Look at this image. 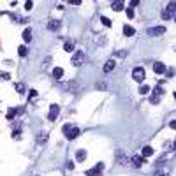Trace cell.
I'll return each instance as SVG.
<instances>
[{"instance_id": "cell-7", "label": "cell", "mask_w": 176, "mask_h": 176, "mask_svg": "<svg viewBox=\"0 0 176 176\" xmlns=\"http://www.w3.org/2000/svg\"><path fill=\"white\" fill-rule=\"evenodd\" d=\"M48 30H51V32L60 30V21H58V19H50V23H48Z\"/></svg>"}, {"instance_id": "cell-28", "label": "cell", "mask_w": 176, "mask_h": 176, "mask_svg": "<svg viewBox=\"0 0 176 176\" xmlns=\"http://www.w3.org/2000/svg\"><path fill=\"white\" fill-rule=\"evenodd\" d=\"M160 16H162V19H171V18H173V16H171V14H169V12H167L166 9L162 11V14H160Z\"/></svg>"}, {"instance_id": "cell-8", "label": "cell", "mask_w": 176, "mask_h": 176, "mask_svg": "<svg viewBox=\"0 0 176 176\" xmlns=\"http://www.w3.org/2000/svg\"><path fill=\"white\" fill-rule=\"evenodd\" d=\"M153 71H155L157 74H164L166 72V65L162 62H155V63H153Z\"/></svg>"}, {"instance_id": "cell-14", "label": "cell", "mask_w": 176, "mask_h": 176, "mask_svg": "<svg viewBox=\"0 0 176 176\" xmlns=\"http://www.w3.org/2000/svg\"><path fill=\"white\" fill-rule=\"evenodd\" d=\"M23 41H25V42H30V41H32V30H30V28H25V30H23Z\"/></svg>"}, {"instance_id": "cell-3", "label": "cell", "mask_w": 176, "mask_h": 176, "mask_svg": "<svg viewBox=\"0 0 176 176\" xmlns=\"http://www.w3.org/2000/svg\"><path fill=\"white\" fill-rule=\"evenodd\" d=\"M83 62H85V53H83V51H76V53L72 55V65L79 67Z\"/></svg>"}, {"instance_id": "cell-5", "label": "cell", "mask_w": 176, "mask_h": 176, "mask_svg": "<svg viewBox=\"0 0 176 176\" xmlns=\"http://www.w3.org/2000/svg\"><path fill=\"white\" fill-rule=\"evenodd\" d=\"M79 134H81V130H79L78 127H71L67 132H65V136H67V139H76V138H79Z\"/></svg>"}, {"instance_id": "cell-39", "label": "cell", "mask_w": 176, "mask_h": 176, "mask_svg": "<svg viewBox=\"0 0 176 176\" xmlns=\"http://www.w3.org/2000/svg\"><path fill=\"white\" fill-rule=\"evenodd\" d=\"M169 127H171V129H176V120H173V122L169 123Z\"/></svg>"}, {"instance_id": "cell-26", "label": "cell", "mask_w": 176, "mask_h": 176, "mask_svg": "<svg viewBox=\"0 0 176 176\" xmlns=\"http://www.w3.org/2000/svg\"><path fill=\"white\" fill-rule=\"evenodd\" d=\"M150 102H151V104H159V102H160V97L151 95V97H150Z\"/></svg>"}, {"instance_id": "cell-29", "label": "cell", "mask_w": 176, "mask_h": 176, "mask_svg": "<svg viewBox=\"0 0 176 176\" xmlns=\"http://www.w3.org/2000/svg\"><path fill=\"white\" fill-rule=\"evenodd\" d=\"M32 7H34V2H32V0H27V2H25V9H27V11H30Z\"/></svg>"}, {"instance_id": "cell-35", "label": "cell", "mask_w": 176, "mask_h": 176, "mask_svg": "<svg viewBox=\"0 0 176 176\" xmlns=\"http://www.w3.org/2000/svg\"><path fill=\"white\" fill-rule=\"evenodd\" d=\"M71 127H72V125H69V123H67V125H63V127H62V132H63V134H65V132H67V130H69Z\"/></svg>"}, {"instance_id": "cell-22", "label": "cell", "mask_w": 176, "mask_h": 176, "mask_svg": "<svg viewBox=\"0 0 176 176\" xmlns=\"http://www.w3.org/2000/svg\"><path fill=\"white\" fill-rule=\"evenodd\" d=\"M166 11H167V12H169V14L173 16V14L176 12V4H174V2H171V4H169V7H167Z\"/></svg>"}, {"instance_id": "cell-31", "label": "cell", "mask_w": 176, "mask_h": 176, "mask_svg": "<svg viewBox=\"0 0 176 176\" xmlns=\"http://www.w3.org/2000/svg\"><path fill=\"white\" fill-rule=\"evenodd\" d=\"M125 11H127V16H129V18H134V9L129 7V9H125Z\"/></svg>"}, {"instance_id": "cell-33", "label": "cell", "mask_w": 176, "mask_h": 176, "mask_svg": "<svg viewBox=\"0 0 176 176\" xmlns=\"http://www.w3.org/2000/svg\"><path fill=\"white\" fill-rule=\"evenodd\" d=\"M19 136H21L19 130H14V132H12V138H14V139H19Z\"/></svg>"}, {"instance_id": "cell-17", "label": "cell", "mask_w": 176, "mask_h": 176, "mask_svg": "<svg viewBox=\"0 0 176 176\" xmlns=\"http://www.w3.org/2000/svg\"><path fill=\"white\" fill-rule=\"evenodd\" d=\"M85 159H86V151H85V150H78V153H76V160L83 162Z\"/></svg>"}, {"instance_id": "cell-36", "label": "cell", "mask_w": 176, "mask_h": 176, "mask_svg": "<svg viewBox=\"0 0 176 176\" xmlns=\"http://www.w3.org/2000/svg\"><path fill=\"white\" fill-rule=\"evenodd\" d=\"M23 111H25L23 107H16V115H23Z\"/></svg>"}, {"instance_id": "cell-27", "label": "cell", "mask_w": 176, "mask_h": 176, "mask_svg": "<svg viewBox=\"0 0 176 176\" xmlns=\"http://www.w3.org/2000/svg\"><path fill=\"white\" fill-rule=\"evenodd\" d=\"M0 79H7V81H9V79H11V74H9V72H2V71H0Z\"/></svg>"}, {"instance_id": "cell-25", "label": "cell", "mask_w": 176, "mask_h": 176, "mask_svg": "<svg viewBox=\"0 0 176 176\" xmlns=\"http://www.w3.org/2000/svg\"><path fill=\"white\" fill-rule=\"evenodd\" d=\"M11 18H12L14 21H18V23H25V18H21V16H18V14H11Z\"/></svg>"}, {"instance_id": "cell-1", "label": "cell", "mask_w": 176, "mask_h": 176, "mask_svg": "<svg viewBox=\"0 0 176 176\" xmlns=\"http://www.w3.org/2000/svg\"><path fill=\"white\" fill-rule=\"evenodd\" d=\"M58 113H60V106H58V104H51L50 113H48V120H50V122H55V120L58 118Z\"/></svg>"}, {"instance_id": "cell-20", "label": "cell", "mask_w": 176, "mask_h": 176, "mask_svg": "<svg viewBox=\"0 0 176 176\" xmlns=\"http://www.w3.org/2000/svg\"><path fill=\"white\" fill-rule=\"evenodd\" d=\"M139 92H141L143 95H146V94H150V92H151V88H150L148 85H143V86L139 88Z\"/></svg>"}, {"instance_id": "cell-38", "label": "cell", "mask_w": 176, "mask_h": 176, "mask_svg": "<svg viewBox=\"0 0 176 176\" xmlns=\"http://www.w3.org/2000/svg\"><path fill=\"white\" fill-rule=\"evenodd\" d=\"M97 88H99V90H104L106 85H104V83H99V85H97Z\"/></svg>"}, {"instance_id": "cell-40", "label": "cell", "mask_w": 176, "mask_h": 176, "mask_svg": "<svg viewBox=\"0 0 176 176\" xmlns=\"http://www.w3.org/2000/svg\"><path fill=\"white\" fill-rule=\"evenodd\" d=\"M157 176H167V174H164V173H157Z\"/></svg>"}, {"instance_id": "cell-13", "label": "cell", "mask_w": 176, "mask_h": 176, "mask_svg": "<svg viewBox=\"0 0 176 176\" xmlns=\"http://www.w3.org/2000/svg\"><path fill=\"white\" fill-rule=\"evenodd\" d=\"M151 155H153V148H151V146H144V148H143V155H141V157H144V159H146V157H151Z\"/></svg>"}, {"instance_id": "cell-30", "label": "cell", "mask_w": 176, "mask_h": 176, "mask_svg": "<svg viewBox=\"0 0 176 176\" xmlns=\"http://www.w3.org/2000/svg\"><path fill=\"white\" fill-rule=\"evenodd\" d=\"M129 6H130V9H134L136 6H139V0H130V2H129Z\"/></svg>"}, {"instance_id": "cell-21", "label": "cell", "mask_w": 176, "mask_h": 176, "mask_svg": "<svg viewBox=\"0 0 176 176\" xmlns=\"http://www.w3.org/2000/svg\"><path fill=\"white\" fill-rule=\"evenodd\" d=\"M27 53H28V50H27L25 46H19V48H18V55H19V56H27Z\"/></svg>"}, {"instance_id": "cell-12", "label": "cell", "mask_w": 176, "mask_h": 176, "mask_svg": "<svg viewBox=\"0 0 176 176\" xmlns=\"http://www.w3.org/2000/svg\"><path fill=\"white\" fill-rule=\"evenodd\" d=\"M115 69V60H107L104 63V72H111Z\"/></svg>"}, {"instance_id": "cell-15", "label": "cell", "mask_w": 176, "mask_h": 176, "mask_svg": "<svg viewBox=\"0 0 176 176\" xmlns=\"http://www.w3.org/2000/svg\"><path fill=\"white\" fill-rule=\"evenodd\" d=\"M62 76H63V69H62V67H55V69H53V78H55V79H60Z\"/></svg>"}, {"instance_id": "cell-11", "label": "cell", "mask_w": 176, "mask_h": 176, "mask_svg": "<svg viewBox=\"0 0 176 176\" xmlns=\"http://www.w3.org/2000/svg\"><path fill=\"white\" fill-rule=\"evenodd\" d=\"M111 9H113V11H116V12L123 11V2H120V0H115V2L111 4Z\"/></svg>"}, {"instance_id": "cell-10", "label": "cell", "mask_w": 176, "mask_h": 176, "mask_svg": "<svg viewBox=\"0 0 176 176\" xmlns=\"http://www.w3.org/2000/svg\"><path fill=\"white\" fill-rule=\"evenodd\" d=\"M123 34L127 37H132V35L136 34V30H134V27H130V25H123Z\"/></svg>"}, {"instance_id": "cell-9", "label": "cell", "mask_w": 176, "mask_h": 176, "mask_svg": "<svg viewBox=\"0 0 176 176\" xmlns=\"http://www.w3.org/2000/svg\"><path fill=\"white\" fill-rule=\"evenodd\" d=\"M144 157H141V155H134L132 157V164H134L136 167H141V166H144Z\"/></svg>"}, {"instance_id": "cell-2", "label": "cell", "mask_w": 176, "mask_h": 176, "mask_svg": "<svg viewBox=\"0 0 176 176\" xmlns=\"http://www.w3.org/2000/svg\"><path fill=\"white\" fill-rule=\"evenodd\" d=\"M102 169H104V164H102V162H99L94 169H88L85 174H86V176H100V174H102Z\"/></svg>"}, {"instance_id": "cell-37", "label": "cell", "mask_w": 176, "mask_h": 176, "mask_svg": "<svg viewBox=\"0 0 176 176\" xmlns=\"http://www.w3.org/2000/svg\"><path fill=\"white\" fill-rule=\"evenodd\" d=\"M125 55H127L125 51H118V53H116V56H120V58H125Z\"/></svg>"}, {"instance_id": "cell-6", "label": "cell", "mask_w": 176, "mask_h": 176, "mask_svg": "<svg viewBox=\"0 0 176 176\" xmlns=\"http://www.w3.org/2000/svg\"><path fill=\"white\" fill-rule=\"evenodd\" d=\"M132 78H134L136 81H143L144 79V69L143 67H136L134 71H132Z\"/></svg>"}, {"instance_id": "cell-24", "label": "cell", "mask_w": 176, "mask_h": 176, "mask_svg": "<svg viewBox=\"0 0 176 176\" xmlns=\"http://www.w3.org/2000/svg\"><path fill=\"white\" fill-rule=\"evenodd\" d=\"M16 116V107H12V109H9L7 111V120H12Z\"/></svg>"}, {"instance_id": "cell-16", "label": "cell", "mask_w": 176, "mask_h": 176, "mask_svg": "<svg viewBox=\"0 0 176 176\" xmlns=\"http://www.w3.org/2000/svg\"><path fill=\"white\" fill-rule=\"evenodd\" d=\"M153 95H157V97H160V95H164L166 94V90H164V88L159 85V86H155V88H153V92H151Z\"/></svg>"}, {"instance_id": "cell-34", "label": "cell", "mask_w": 176, "mask_h": 176, "mask_svg": "<svg viewBox=\"0 0 176 176\" xmlns=\"http://www.w3.org/2000/svg\"><path fill=\"white\" fill-rule=\"evenodd\" d=\"M37 97V92L35 90H30V95H28V99H35Z\"/></svg>"}, {"instance_id": "cell-18", "label": "cell", "mask_w": 176, "mask_h": 176, "mask_svg": "<svg viewBox=\"0 0 176 176\" xmlns=\"http://www.w3.org/2000/svg\"><path fill=\"white\" fill-rule=\"evenodd\" d=\"M63 50L67 51V53H71V51L74 50V42H72V41H67V42L63 44Z\"/></svg>"}, {"instance_id": "cell-19", "label": "cell", "mask_w": 176, "mask_h": 176, "mask_svg": "<svg viewBox=\"0 0 176 176\" xmlns=\"http://www.w3.org/2000/svg\"><path fill=\"white\" fill-rule=\"evenodd\" d=\"M100 21H102V25H104V27H111V25H113V21L109 19V18H106V16H102Z\"/></svg>"}, {"instance_id": "cell-4", "label": "cell", "mask_w": 176, "mask_h": 176, "mask_svg": "<svg viewBox=\"0 0 176 176\" xmlns=\"http://www.w3.org/2000/svg\"><path fill=\"white\" fill-rule=\"evenodd\" d=\"M148 34H150L151 37H159V35L166 34V27H164V25H162V27H153V28L148 30Z\"/></svg>"}, {"instance_id": "cell-32", "label": "cell", "mask_w": 176, "mask_h": 176, "mask_svg": "<svg viewBox=\"0 0 176 176\" xmlns=\"http://www.w3.org/2000/svg\"><path fill=\"white\" fill-rule=\"evenodd\" d=\"M46 139H48V134H46V132H44V134H41V143H46Z\"/></svg>"}, {"instance_id": "cell-23", "label": "cell", "mask_w": 176, "mask_h": 176, "mask_svg": "<svg viewBox=\"0 0 176 176\" xmlns=\"http://www.w3.org/2000/svg\"><path fill=\"white\" fill-rule=\"evenodd\" d=\"M16 92L25 94V85H23V83H16Z\"/></svg>"}]
</instances>
